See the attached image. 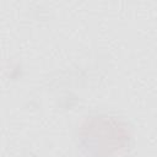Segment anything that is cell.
Here are the masks:
<instances>
[{"mask_svg":"<svg viewBox=\"0 0 157 157\" xmlns=\"http://www.w3.org/2000/svg\"><path fill=\"white\" fill-rule=\"evenodd\" d=\"M76 140L85 157H114L130 146L132 131L121 117L93 113L78 124Z\"/></svg>","mask_w":157,"mask_h":157,"instance_id":"cell-1","label":"cell"}]
</instances>
